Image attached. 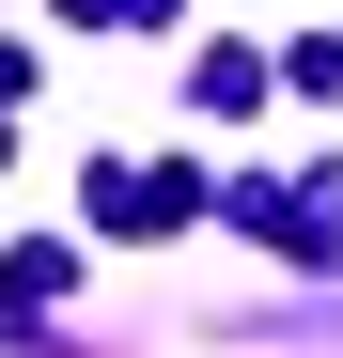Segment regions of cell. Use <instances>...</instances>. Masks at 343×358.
<instances>
[{
    "label": "cell",
    "mask_w": 343,
    "mask_h": 358,
    "mask_svg": "<svg viewBox=\"0 0 343 358\" xmlns=\"http://www.w3.org/2000/svg\"><path fill=\"white\" fill-rule=\"evenodd\" d=\"M250 94H265V63H250V47H218V63H203V109H218V125H250Z\"/></svg>",
    "instance_id": "cell-1"
}]
</instances>
